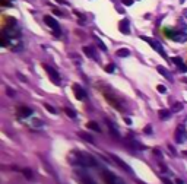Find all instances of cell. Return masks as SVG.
Here are the masks:
<instances>
[{
	"label": "cell",
	"mask_w": 187,
	"mask_h": 184,
	"mask_svg": "<svg viewBox=\"0 0 187 184\" xmlns=\"http://www.w3.org/2000/svg\"><path fill=\"white\" fill-rule=\"evenodd\" d=\"M69 161L73 165H79V167H95L97 161L94 159V156H91L86 152H73L69 156Z\"/></svg>",
	"instance_id": "1"
},
{
	"label": "cell",
	"mask_w": 187,
	"mask_h": 184,
	"mask_svg": "<svg viewBox=\"0 0 187 184\" xmlns=\"http://www.w3.org/2000/svg\"><path fill=\"white\" fill-rule=\"evenodd\" d=\"M44 69L47 72V75H48V78H50V81L53 82L54 85H60V75H59V72L56 69H53L51 66H48V64H44Z\"/></svg>",
	"instance_id": "2"
},
{
	"label": "cell",
	"mask_w": 187,
	"mask_h": 184,
	"mask_svg": "<svg viewBox=\"0 0 187 184\" xmlns=\"http://www.w3.org/2000/svg\"><path fill=\"white\" fill-rule=\"evenodd\" d=\"M75 174H76L77 177H76V180H77V183L79 184H97L91 177H89L88 174H85V173H80V171H75Z\"/></svg>",
	"instance_id": "3"
},
{
	"label": "cell",
	"mask_w": 187,
	"mask_h": 184,
	"mask_svg": "<svg viewBox=\"0 0 187 184\" xmlns=\"http://www.w3.org/2000/svg\"><path fill=\"white\" fill-rule=\"evenodd\" d=\"M44 22L47 23L48 28H51V29L54 31L56 34H60V26H59L57 21H56L53 16H44Z\"/></svg>",
	"instance_id": "4"
},
{
	"label": "cell",
	"mask_w": 187,
	"mask_h": 184,
	"mask_svg": "<svg viewBox=\"0 0 187 184\" xmlns=\"http://www.w3.org/2000/svg\"><path fill=\"white\" fill-rule=\"evenodd\" d=\"M174 138H176V142L177 143H184L187 139V132L184 130V127L180 126L178 129L176 130V133H174Z\"/></svg>",
	"instance_id": "5"
},
{
	"label": "cell",
	"mask_w": 187,
	"mask_h": 184,
	"mask_svg": "<svg viewBox=\"0 0 187 184\" xmlns=\"http://www.w3.org/2000/svg\"><path fill=\"white\" fill-rule=\"evenodd\" d=\"M142 40H145L148 44L151 47H154V50L156 51V53H159L162 57H165V51L162 50V47H161V44H158L156 41H154V40H149V38H146V37H142Z\"/></svg>",
	"instance_id": "6"
},
{
	"label": "cell",
	"mask_w": 187,
	"mask_h": 184,
	"mask_svg": "<svg viewBox=\"0 0 187 184\" xmlns=\"http://www.w3.org/2000/svg\"><path fill=\"white\" fill-rule=\"evenodd\" d=\"M73 92H75V95H76V98L79 99V101H86V99H88L86 92L83 91L79 85H73Z\"/></svg>",
	"instance_id": "7"
},
{
	"label": "cell",
	"mask_w": 187,
	"mask_h": 184,
	"mask_svg": "<svg viewBox=\"0 0 187 184\" xmlns=\"http://www.w3.org/2000/svg\"><path fill=\"white\" fill-rule=\"evenodd\" d=\"M130 23H129V19H121L120 22H119V29H120V32L123 34H130V26H129Z\"/></svg>",
	"instance_id": "8"
},
{
	"label": "cell",
	"mask_w": 187,
	"mask_h": 184,
	"mask_svg": "<svg viewBox=\"0 0 187 184\" xmlns=\"http://www.w3.org/2000/svg\"><path fill=\"white\" fill-rule=\"evenodd\" d=\"M110 156L113 158V161H114V162H117V164L120 165V167L123 168V170H124V171H127V173H130V171H132V168H130V167H129V165H127V164H126L124 161H121V159L119 158V156H116L114 153H110Z\"/></svg>",
	"instance_id": "9"
},
{
	"label": "cell",
	"mask_w": 187,
	"mask_h": 184,
	"mask_svg": "<svg viewBox=\"0 0 187 184\" xmlns=\"http://www.w3.org/2000/svg\"><path fill=\"white\" fill-rule=\"evenodd\" d=\"M83 53L88 56L89 58H95V60H98V53L95 51V48H92V47H83Z\"/></svg>",
	"instance_id": "10"
},
{
	"label": "cell",
	"mask_w": 187,
	"mask_h": 184,
	"mask_svg": "<svg viewBox=\"0 0 187 184\" xmlns=\"http://www.w3.org/2000/svg\"><path fill=\"white\" fill-rule=\"evenodd\" d=\"M104 177H105V180H107V184H121V181L117 177H114L113 174L107 173V171H104Z\"/></svg>",
	"instance_id": "11"
},
{
	"label": "cell",
	"mask_w": 187,
	"mask_h": 184,
	"mask_svg": "<svg viewBox=\"0 0 187 184\" xmlns=\"http://www.w3.org/2000/svg\"><path fill=\"white\" fill-rule=\"evenodd\" d=\"M32 114V110L31 108H28V107H25V105H21L19 107V110H18V115L19 117H28V115H31Z\"/></svg>",
	"instance_id": "12"
},
{
	"label": "cell",
	"mask_w": 187,
	"mask_h": 184,
	"mask_svg": "<svg viewBox=\"0 0 187 184\" xmlns=\"http://www.w3.org/2000/svg\"><path fill=\"white\" fill-rule=\"evenodd\" d=\"M77 136L79 138H82L83 140H86L88 143H95V139L92 135H89L88 132H77Z\"/></svg>",
	"instance_id": "13"
},
{
	"label": "cell",
	"mask_w": 187,
	"mask_h": 184,
	"mask_svg": "<svg viewBox=\"0 0 187 184\" xmlns=\"http://www.w3.org/2000/svg\"><path fill=\"white\" fill-rule=\"evenodd\" d=\"M171 60H173V63H174L176 66H178V67H180V70H181V72H187V66L184 64V63H183V58H181V57H173Z\"/></svg>",
	"instance_id": "14"
},
{
	"label": "cell",
	"mask_w": 187,
	"mask_h": 184,
	"mask_svg": "<svg viewBox=\"0 0 187 184\" xmlns=\"http://www.w3.org/2000/svg\"><path fill=\"white\" fill-rule=\"evenodd\" d=\"M156 69H158V72H159V73H161V75L164 76L165 79H168V81H173V76L170 75V72H168V69H165L164 66H158Z\"/></svg>",
	"instance_id": "15"
},
{
	"label": "cell",
	"mask_w": 187,
	"mask_h": 184,
	"mask_svg": "<svg viewBox=\"0 0 187 184\" xmlns=\"http://www.w3.org/2000/svg\"><path fill=\"white\" fill-rule=\"evenodd\" d=\"M171 113H173V111H170V110H159V111H158V115H159L161 120H168V118L171 117Z\"/></svg>",
	"instance_id": "16"
},
{
	"label": "cell",
	"mask_w": 187,
	"mask_h": 184,
	"mask_svg": "<svg viewBox=\"0 0 187 184\" xmlns=\"http://www.w3.org/2000/svg\"><path fill=\"white\" fill-rule=\"evenodd\" d=\"M117 57H129L130 56V50L129 48H120V50H117Z\"/></svg>",
	"instance_id": "17"
},
{
	"label": "cell",
	"mask_w": 187,
	"mask_h": 184,
	"mask_svg": "<svg viewBox=\"0 0 187 184\" xmlns=\"http://www.w3.org/2000/svg\"><path fill=\"white\" fill-rule=\"evenodd\" d=\"M86 127L88 129H91V130H95V132H98V133H101L102 130H101V127L98 126V123H95V121H89L88 124H86Z\"/></svg>",
	"instance_id": "18"
},
{
	"label": "cell",
	"mask_w": 187,
	"mask_h": 184,
	"mask_svg": "<svg viewBox=\"0 0 187 184\" xmlns=\"http://www.w3.org/2000/svg\"><path fill=\"white\" fill-rule=\"evenodd\" d=\"M94 41L97 43V46H98L99 48L102 50V51H107V46H105V44H104V43H102V41L99 40V37H97V35H94Z\"/></svg>",
	"instance_id": "19"
},
{
	"label": "cell",
	"mask_w": 187,
	"mask_h": 184,
	"mask_svg": "<svg viewBox=\"0 0 187 184\" xmlns=\"http://www.w3.org/2000/svg\"><path fill=\"white\" fill-rule=\"evenodd\" d=\"M22 174L25 175V178H26V180H31V178L34 177L32 170H29V168H23V170H22Z\"/></svg>",
	"instance_id": "20"
},
{
	"label": "cell",
	"mask_w": 187,
	"mask_h": 184,
	"mask_svg": "<svg viewBox=\"0 0 187 184\" xmlns=\"http://www.w3.org/2000/svg\"><path fill=\"white\" fill-rule=\"evenodd\" d=\"M181 110H183V104H181V102L173 104V108H171V111H173V113H180Z\"/></svg>",
	"instance_id": "21"
},
{
	"label": "cell",
	"mask_w": 187,
	"mask_h": 184,
	"mask_svg": "<svg viewBox=\"0 0 187 184\" xmlns=\"http://www.w3.org/2000/svg\"><path fill=\"white\" fill-rule=\"evenodd\" d=\"M173 38H174L176 41H178V43H184L187 40V35L186 34H178V35H174Z\"/></svg>",
	"instance_id": "22"
},
{
	"label": "cell",
	"mask_w": 187,
	"mask_h": 184,
	"mask_svg": "<svg viewBox=\"0 0 187 184\" xmlns=\"http://www.w3.org/2000/svg\"><path fill=\"white\" fill-rule=\"evenodd\" d=\"M65 113H66V114L69 115V117H72L73 120L76 118V113H75L73 110H70V108H65Z\"/></svg>",
	"instance_id": "23"
},
{
	"label": "cell",
	"mask_w": 187,
	"mask_h": 184,
	"mask_svg": "<svg viewBox=\"0 0 187 184\" xmlns=\"http://www.w3.org/2000/svg\"><path fill=\"white\" fill-rule=\"evenodd\" d=\"M105 72H108V73H114L116 72V66L111 63V64H108V66H105Z\"/></svg>",
	"instance_id": "24"
},
{
	"label": "cell",
	"mask_w": 187,
	"mask_h": 184,
	"mask_svg": "<svg viewBox=\"0 0 187 184\" xmlns=\"http://www.w3.org/2000/svg\"><path fill=\"white\" fill-rule=\"evenodd\" d=\"M44 107H45V110H47V111H50L51 114H56V113H57V111H56V110L53 108V107H51V105H50V104H45Z\"/></svg>",
	"instance_id": "25"
},
{
	"label": "cell",
	"mask_w": 187,
	"mask_h": 184,
	"mask_svg": "<svg viewBox=\"0 0 187 184\" xmlns=\"http://www.w3.org/2000/svg\"><path fill=\"white\" fill-rule=\"evenodd\" d=\"M156 89H158V92H161V93H165V92H167V88L162 86V85H158V86H156Z\"/></svg>",
	"instance_id": "26"
},
{
	"label": "cell",
	"mask_w": 187,
	"mask_h": 184,
	"mask_svg": "<svg viewBox=\"0 0 187 184\" xmlns=\"http://www.w3.org/2000/svg\"><path fill=\"white\" fill-rule=\"evenodd\" d=\"M6 92H8V95H9V96H15V91L11 89V88H6Z\"/></svg>",
	"instance_id": "27"
},
{
	"label": "cell",
	"mask_w": 187,
	"mask_h": 184,
	"mask_svg": "<svg viewBox=\"0 0 187 184\" xmlns=\"http://www.w3.org/2000/svg\"><path fill=\"white\" fill-rule=\"evenodd\" d=\"M121 1H123L124 6H130V4H133V0H121Z\"/></svg>",
	"instance_id": "28"
},
{
	"label": "cell",
	"mask_w": 187,
	"mask_h": 184,
	"mask_svg": "<svg viewBox=\"0 0 187 184\" xmlns=\"http://www.w3.org/2000/svg\"><path fill=\"white\" fill-rule=\"evenodd\" d=\"M151 132H152V127H151V126H146V127H145V133H146V135H149Z\"/></svg>",
	"instance_id": "29"
},
{
	"label": "cell",
	"mask_w": 187,
	"mask_h": 184,
	"mask_svg": "<svg viewBox=\"0 0 187 184\" xmlns=\"http://www.w3.org/2000/svg\"><path fill=\"white\" fill-rule=\"evenodd\" d=\"M16 76H18V78H19L21 81H23V82H26V81H28V79H26L25 76H22V75H21V73H16Z\"/></svg>",
	"instance_id": "30"
},
{
	"label": "cell",
	"mask_w": 187,
	"mask_h": 184,
	"mask_svg": "<svg viewBox=\"0 0 187 184\" xmlns=\"http://www.w3.org/2000/svg\"><path fill=\"white\" fill-rule=\"evenodd\" d=\"M154 153H155V156H156V158H161V152H159L158 149H154Z\"/></svg>",
	"instance_id": "31"
},
{
	"label": "cell",
	"mask_w": 187,
	"mask_h": 184,
	"mask_svg": "<svg viewBox=\"0 0 187 184\" xmlns=\"http://www.w3.org/2000/svg\"><path fill=\"white\" fill-rule=\"evenodd\" d=\"M162 183H164V184H173L170 180H168V178H167V177H162Z\"/></svg>",
	"instance_id": "32"
},
{
	"label": "cell",
	"mask_w": 187,
	"mask_h": 184,
	"mask_svg": "<svg viewBox=\"0 0 187 184\" xmlns=\"http://www.w3.org/2000/svg\"><path fill=\"white\" fill-rule=\"evenodd\" d=\"M34 124H35V126H41L43 123H41V121H38V120H34Z\"/></svg>",
	"instance_id": "33"
},
{
	"label": "cell",
	"mask_w": 187,
	"mask_h": 184,
	"mask_svg": "<svg viewBox=\"0 0 187 184\" xmlns=\"http://www.w3.org/2000/svg\"><path fill=\"white\" fill-rule=\"evenodd\" d=\"M168 149L171 150V152H173V153H176V149H174V148H173V146H171V145H168Z\"/></svg>",
	"instance_id": "34"
},
{
	"label": "cell",
	"mask_w": 187,
	"mask_h": 184,
	"mask_svg": "<svg viewBox=\"0 0 187 184\" xmlns=\"http://www.w3.org/2000/svg\"><path fill=\"white\" fill-rule=\"evenodd\" d=\"M124 121H126V123H127V124H132V120H130V118H129V117H127V118H124Z\"/></svg>",
	"instance_id": "35"
},
{
	"label": "cell",
	"mask_w": 187,
	"mask_h": 184,
	"mask_svg": "<svg viewBox=\"0 0 187 184\" xmlns=\"http://www.w3.org/2000/svg\"><path fill=\"white\" fill-rule=\"evenodd\" d=\"M176 183L177 184H184L183 183V180H180V178H176Z\"/></svg>",
	"instance_id": "36"
},
{
	"label": "cell",
	"mask_w": 187,
	"mask_h": 184,
	"mask_svg": "<svg viewBox=\"0 0 187 184\" xmlns=\"http://www.w3.org/2000/svg\"><path fill=\"white\" fill-rule=\"evenodd\" d=\"M183 13H184V16H187V10H184Z\"/></svg>",
	"instance_id": "37"
},
{
	"label": "cell",
	"mask_w": 187,
	"mask_h": 184,
	"mask_svg": "<svg viewBox=\"0 0 187 184\" xmlns=\"http://www.w3.org/2000/svg\"><path fill=\"white\" fill-rule=\"evenodd\" d=\"M180 3H184V0H180Z\"/></svg>",
	"instance_id": "38"
}]
</instances>
